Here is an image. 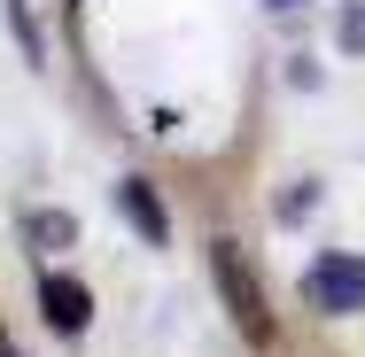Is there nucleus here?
<instances>
[{
  "mask_svg": "<svg viewBox=\"0 0 365 357\" xmlns=\"http://www.w3.org/2000/svg\"><path fill=\"white\" fill-rule=\"evenodd\" d=\"M117 210L140 225L148 249H163V241H171V217H163V202H155V187H148V179H117Z\"/></svg>",
  "mask_w": 365,
  "mask_h": 357,
  "instance_id": "20e7f679",
  "label": "nucleus"
},
{
  "mask_svg": "<svg viewBox=\"0 0 365 357\" xmlns=\"http://www.w3.org/2000/svg\"><path fill=\"white\" fill-rule=\"evenodd\" d=\"M0 16H8V31H16V47H24V63H47V39H39V24H31V0H0Z\"/></svg>",
  "mask_w": 365,
  "mask_h": 357,
  "instance_id": "423d86ee",
  "label": "nucleus"
},
{
  "mask_svg": "<svg viewBox=\"0 0 365 357\" xmlns=\"http://www.w3.org/2000/svg\"><path fill=\"white\" fill-rule=\"evenodd\" d=\"M39 319H47L63 342H78V334L93 326V295H86V280H71V272H47V280H39Z\"/></svg>",
  "mask_w": 365,
  "mask_h": 357,
  "instance_id": "7ed1b4c3",
  "label": "nucleus"
},
{
  "mask_svg": "<svg viewBox=\"0 0 365 357\" xmlns=\"http://www.w3.org/2000/svg\"><path fill=\"white\" fill-rule=\"evenodd\" d=\"M210 272H218V295H225L233 334L257 342V350H272V311H264V287H257V272H249V249H241V241H210Z\"/></svg>",
  "mask_w": 365,
  "mask_h": 357,
  "instance_id": "f257e3e1",
  "label": "nucleus"
},
{
  "mask_svg": "<svg viewBox=\"0 0 365 357\" xmlns=\"http://www.w3.org/2000/svg\"><path fill=\"white\" fill-rule=\"evenodd\" d=\"M264 8H280V16H288V8H303V0H264Z\"/></svg>",
  "mask_w": 365,
  "mask_h": 357,
  "instance_id": "6e6552de",
  "label": "nucleus"
},
{
  "mask_svg": "<svg viewBox=\"0 0 365 357\" xmlns=\"http://www.w3.org/2000/svg\"><path fill=\"white\" fill-rule=\"evenodd\" d=\"M24 241L39 257H63V249H78V217L71 210H24Z\"/></svg>",
  "mask_w": 365,
  "mask_h": 357,
  "instance_id": "39448f33",
  "label": "nucleus"
},
{
  "mask_svg": "<svg viewBox=\"0 0 365 357\" xmlns=\"http://www.w3.org/2000/svg\"><path fill=\"white\" fill-rule=\"evenodd\" d=\"M342 55H365V0L342 8Z\"/></svg>",
  "mask_w": 365,
  "mask_h": 357,
  "instance_id": "0eeeda50",
  "label": "nucleus"
},
{
  "mask_svg": "<svg viewBox=\"0 0 365 357\" xmlns=\"http://www.w3.org/2000/svg\"><path fill=\"white\" fill-rule=\"evenodd\" d=\"M0 357H24V350H16V342H8V334H0Z\"/></svg>",
  "mask_w": 365,
  "mask_h": 357,
  "instance_id": "1a4fd4ad",
  "label": "nucleus"
},
{
  "mask_svg": "<svg viewBox=\"0 0 365 357\" xmlns=\"http://www.w3.org/2000/svg\"><path fill=\"white\" fill-rule=\"evenodd\" d=\"M303 303H311V311H327V319H358V311H365V257L327 249V257L303 272Z\"/></svg>",
  "mask_w": 365,
  "mask_h": 357,
  "instance_id": "f03ea898",
  "label": "nucleus"
}]
</instances>
